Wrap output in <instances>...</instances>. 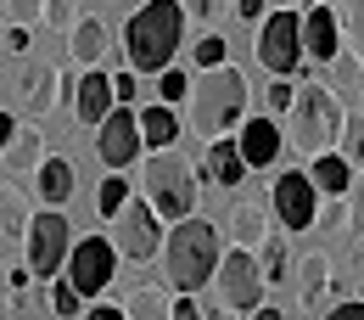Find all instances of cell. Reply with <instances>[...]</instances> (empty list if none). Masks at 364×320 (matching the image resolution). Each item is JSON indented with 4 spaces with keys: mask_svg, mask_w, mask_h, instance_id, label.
<instances>
[{
    "mask_svg": "<svg viewBox=\"0 0 364 320\" xmlns=\"http://www.w3.org/2000/svg\"><path fill=\"white\" fill-rule=\"evenodd\" d=\"M247 73L235 62H219V68H196L191 79V101H185V118L202 140H219V135H235L247 124Z\"/></svg>",
    "mask_w": 364,
    "mask_h": 320,
    "instance_id": "6da1fadb",
    "label": "cell"
},
{
    "mask_svg": "<svg viewBox=\"0 0 364 320\" xmlns=\"http://www.w3.org/2000/svg\"><path fill=\"white\" fill-rule=\"evenodd\" d=\"M157 259H163V281H168L174 292H202V287H213V270H219V259H225L219 220H202V214L174 220Z\"/></svg>",
    "mask_w": 364,
    "mask_h": 320,
    "instance_id": "7a4b0ae2",
    "label": "cell"
},
{
    "mask_svg": "<svg viewBox=\"0 0 364 320\" xmlns=\"http://www.w3.org/2000/svg\"><path fill=\"white\" fill-rule=\"evenodd\" d=\"M185 0H146L135 17L124 23V62L135 73H163L174 68V56L185 46Z\"/></svg>",
    "mask_w": 364,
    "mask_h": 320,
    "instance_id": "3957f363",
    "label": "cell"
},
{
    "mask_svg": "<svg viewBox=\"0 0 364 320\" xmlns=\"http://www.w3.org/2000/svg\"><path fill=\"white\" fill-rule=\"evenodd\" d=\"M140 191L151 197V208L174 225L185 214H196V197H202V180H196V163L174 152V146H163V152H146L140 158Z\"/></svg>",
    "mask_w": 364,
    "mask_h": 320,
    "instance_id": "277c9868",
    "label": "cell"
},
{
    "mask_svg": "<svg viewBox=\"0 0 364 320\" xmlns=\"http://www.w3.org/2000/svg\"><path fill=\"white\" fill-rule=\"evenodd\" d=\"M342 124H348V113H342L336 91L297 85V101H291V113H286V140H291L303 158H319V152H331V146L342 140Z\"/></svg>",
    "mask_w": 364,
    "mask_h": 320,
    "instance_id": "5b68a950",
    "label": "cell"
},
{
    "mask_svg": "<svg viewBox=\"0 0 364 320\" xmlns=\"http://www.w3.org/2000/svg\"><path fill=\"white\" fill-rule=\"evenodd\" d=\"M73 220L62 214V208H40L34 214V225L23 236V253H28V270L40 275V281H56V275L68 270V259H73Z\"/></svg>",
    "mask_w": 364,
    "mask_h": 320,
    "instance_id": "8992f818",
    "label": "cell"
},
{
    "mask_svg": "<svg viewBox=\"0 0 364 320\" xmlns=\"http://www.w3.org/2000/svg\"><path fill=\"white\" fill-rule=\"evenodd\" d=\"M213 287H219L225 309H235V315H252V309L264 304L269 275H264V264H258V253H252V247H235V242H230V253L219 259V270H213Z\"/></svg>",
    "mask_w": 364,
    "mask_h": 320,
    "instance_id": "52a82bcc",
    "label": "cell"
},
{
    "mask_svg": "<svg viewBox=\"0 0 364 320\" xmlns=\"http://www.w3.org/2000/svg\"><path fill=\"white\" fill-rule=\"evenodd\" d=\"M252 56L264 62V73H291L309 62L303 56V11H269L258 23V40H252Z\"/></svg>",
    "mask_w": 364,
    "mask_h": 320,
    "instance_id": "ba28073f",
    "label": "cell"
},
{
    "mask_svg": "<svg viewBox=\"0 0 364 320\" xmlns=\"http://www.w3.org/2000/svg\"><path fill=\"white\" fill-rule=\"evenodd\" d=\"M163 214L151 208V197L140 191V197H129L118 214H112V242H118V253L124 259H135V264H146V259H157L163 253Z\"/></svg>",
    "mask_w": 364,
    "mask_h": 320,
    "instance_id": "9c48e42d",
    "label": "cell"
},
{
    "mask_svg": "<svg viewBox=\"0 0 364 320\" xmlns=\"http://www.w3.org/2000/svg\"><path fill=\"white\" fill-rule=\"evenodd\" d=\"M269 214L280 230H314L319 220V185L309 169H274L269 180Z\"/></svg>",
    "mask_w": 364,
    "mask_h": 320,
    "instance_id": "30bf717a",
    "label": "cell"
},
{
    "mask_svg": "<svg viewBox=\"0 0 364 320\" xmlns=\"http://www.w3.org/2000/svg\"><path fill=\"white\" fill-rule=\"evenodd\" d=\"M118 259H124V253H118L112 236H79V242H73V259H68V270H62V275H68V281L85 292V304H90V298H101V292L112 287Z\"/></svg>",
    "mask_w": 364,
    "mask_h": 320,
    "instance_id": "8fae6325",
    "label": "cell"
},
{
    "mask_svg": "<svg viewBox=\"0 0 364 320\" xmlns=\"http://www.w3.org/2000/svg\"><path fill=\"white\" fill-rule=\"evenodd\" d=\"M95 152H101L107 169H129L140 152H146V135H140V113H135V107L118 101V107L95 124Z\"/></svg>",
    "mask_w": 364,
    "mask_h": 320,
    "instance_id": "7c38bea8",
    "label": "cell"
},
{
    "mask_svg": "<svg viewBox=\"0 0 364 320\" xmlns=\"http://www.w3.org/2000/svg\"><path fill=\"white\" fill-rule=\"evenodd\" d=\"M303 56H309L314 68H325V62H336V56H342V23H336L331 0L303 11Z\"/></svg>",
    "mask_w": 364,
    "mask_h": 320,
    "instance_id": "4fadbf2b",
    "label": "cell"
},
{
    "mask_svg": "<svg viewBox=\"0 0 364 320\" xmlns=\"http://www.w3.org/2000/svg\"><path fill=\"white\" fill-rule=\"evenodd\" d=\"M11 91H17V107H23V113L40 118V113H50V107L62 101V73H56L50 62H28V68L17 73Z\"/></svg>",
    "mask_w": 364,
    "mask_h": 320,
    "instance_id": "5bb4252c",
    "label": "cell"
},
{
    "mask_svg": "<svg viewBox=\"0 0 364 320\" xmlns=\"http://www.w3.org/2000/svg\"><path fill=\"white\" fill-rule=\"evenodd\" d=\"M247 152H241V140L235 135H219V140H208V152H202V175L213 185H225V191H235V185L247 180Z\"/></svg>",
    "mask_w": 364,
    "mask_h": 320,
    "instance_id": "9a60e30c",
    "label": "cell"
},
{
    "mask_svg": "<svg viewBox=\"0 0 364 320\" xmlns=\"http://www.w3.org/2000/svg\"><path fill=\"white\" fill-rule=\"evenodd\" d=\"M112 107H118L112 79H107L101 68H85V73H79V85H73V113H79V124H90V130H95Z\"/></svg>",
    "mask_w": 364,
    "mask_h": 320,
    "instance_id": "2e32d148",
    "label": "cell"
},
{
    "mask_svg": "<svg viewBox=\"0 0 364 320\" xmlns=\"http://www.w3.org/2000/svg\"><path fill=\"white\" fill-rule=\"evenodd\" d=\"M235 140H241V152H247V163H252V169H274L286 130L274 124V113H269V118H247V124L235 130Z\"/></svg>",
    "mask_w": 364,
    "mask_h": 320,
    "instance_id": "e0dca14e",
    "label": "cell"
},
{
    "mask_svg": "<svg viewBox=\"0 0 364 320\" xmlns=\"http://www.w3.org/2000/svg\"><path fill=\"white\" fill-rule=\"evenodd\" d=\"M107 46H112V34H107V23H101V17H79V23H73V34H68V56H73L79 68H101Z\"/></svg>",
    "mask_w": 364,
    "mask_h": 320,
    "instance_id": "ac0fdd59",
    "label": "cell"
},
{
    "mask_svg": "<svg viewBox=\"0 0 364 320\" xmlns=\"http://www.w3.org/2000/svg\"><path fill=\"white\" fill-rule=\"evenodd\" d=\"M73 163L68 158H46L40 169H34V191H40V208H68V197H73Z\"/></svg>",
    "mask_w": 364,
    "mask_h": 320,
    "instance_id": "d6986e66",
    "label": "cell"
},
{
    "mask_svg": "<svg viewBox=\"0 0 364 320\" xmlns=\"http://www.w3.org/2000/svg\"><path fill=\"white\" fill-rule=\"evenodd\" d=\"M309 175H314V185H319V197H348L353 191V163L331 146V152H319V158H309Z\"/></svg>",
    "mask_w": 364,
    "mask_h": 320,
    "instance_id": "ffe728a7",
    "label": "cell"
},
{
    "mask_svg": "<svg viewBox=\"0 0 364 320\" xmlns=\"http://www.w3.org/2000/svg\"><path fill=\"white\" fill-rule=\"evenodd\" d=\"M269 230H274V214L258 208V202H241V208L230 214V242H235V247H252V253H258V247L269 242Z\"/></svg>",
    "mask_w": 364,
    "mask_h": 320,
    "instance_id": "44dd1931",
    "label": "cell"
},
{
    "mask_svg": "<svg viewBox=\"0 0 364 320\" xmlns=\"http://www.w3.org/2000/svg\"><path fill=\"white\" fill-rule=\"evenodd\" d=\"M46 158H50L46 135H40L34 124H17V135H11V146H6V175H34Z\"/></svg>",
    "mask_w": 364,
    "mask_h": 320,
    "instance_id": "7402d4cb",
    "label": "cell"
},
{
    "mask_svg": "<svg viewBox=\"0 0 364 320\" xmlns=\"http://www.w3.org/2000/svg\"><path fill=\"white\" fill-rule=\"evenodd\" d=\"M140 135H146V152H163V146H174V140H180V118H174V107H168V101H151V107H140Z\"/></svg>",
    "mask_w": 364,
    "mask_h": 320,
    "instance_id": "603a6c76",
    "label": "cell"
},
{
    "mask_svg": "<svg viewBox=\"0 0 364 320\" xmlns=\"http://www.w3.org/2000/svg\"><path fill=\"white\" fill-rule=\"evenodd\" d=\"M34 225V208H28V197L17 191V185H0V242H23Z\"/></svg>",
    "mask_w": 364,
    "mask_h": 320,
    "instance_id": "cb8c5ba5",
    "label": "cell"
},
{
    "mask_svg": "<svg viewBox=\"0 0 364 320\" xmlns=\"http://www.w3.org/2000/svg\"><path fill=\"white\" fill-rule=\"evenodd\" d=\"M129 320H168V309H174V287L163 281V287H135L129 292Z\"/></svg>",
    "mask_w": 364,
    "mask_h": 320,
    "instance_id": "d4e9b609",
    "label": "cell"
},
{
    "mask_svg": "<svg viewBox=\"0 0 364 320\" xmlns=\"http://www.w3.org/2000/svg\"><path fill=\"white\" fill-rule=\"evenodd\" d=\"M336 23H342V46L353 51V62L364 68V0H331Z\"/></svg>",
    "mask_w": 364,
    "mask_h": 320,
    "instance_id": "484cf974",
    "label": "cell"
},
{
    "mask_svg": "<svg viewBox=\"0 0 364 320\" xmlns=\"http://www.w3.org/2000/svg\"><path fill=\"white\" fill-rule=\"evenodd\" d=\"M46 309H50V320H79L85 315V292L68 275H56V281H46Z\"/></svg>",
    "mask_w": 364,
    "mask_h": 320,
    "instance_id": "4316f807",
    "label": "cell"
},
{
    "mask_svg": "<svg viewBox=\"0 0 364 320\" xmlns=\"http://www.w3.org/2000/svg\"><path fill=\"white\" fill-rule=\"evenodd\" d=\"M325 287H331V259H325V253L297 259V292H303V304H319Z\"/></svg>",
    "mask_w": 364,
    "mask_h": 320,
    "instance_id": "83f0119b",
    "label": "cell"
},
{
    "mask_svg": "<svg viewBox=\"0 0 364 320\" xmlns=\"http://www.w3.org/2000/svg\"><path fill=\"white\" fill-rule=\"evenodd\" d=\"M129 197H135V191H129V180H124V169H107V180L95 185V214H107V220H112Z\"/></svg>",
    "mask_w": 364,
    "mask_h": 320,
    "instance_id": "f1b7e54d",
    "label": "cell"
},
{
    "mask_svg": "<svg viewBox=\"0 0 364 320\" xmlns=\"http://www.w3.org/2000/svg\"><path fill=\"white\" fill-rule=\"evenodd\" d=\"M258 264H264L269 281H286V275H291V253H286V236H280V230H269V242L258 247Z\"/></svg>",
    "mask_w": 364,
    "mask_h": 320,
    "instance_id": "f546056e",
    "label": "cell"
},
{
    "mask_svg": "<svg viewBox=\"0 0 364 320\" xmlns=\"http://www.w3.org/2000/svg\"><path fill=\"white\" fill-rule=\"evenodd\" d=\"M336 152L353 163V169H364V107L359 113H348V124H342V140H336Z\"/></svg>",
    "mask_w": 364,
    "mask_h": 320,
    "instance_id": "4dcf8cb0",
    "label": "cell"
},
{
    "mask_svg": "<svg viewBox=\"0 0 364 320\" xmlns=\"http://www.w3.org/2000/svg\"><path fill=\"white\" fill-rule=\"evenodd\" d=\"M191 79H196V73H185V68H163V73H157V101H168V107L191 101Z\"/></svg>",
    "mask_w": 364,
    "mask_h": 320,
    "instance_id": "1f68e13d",
    "label": "cell"
},
{
    "mask_svg": "<svg viewBox=\"0 0 364 320\" xmlns=\"http://www.w3.org/2000/svg\"><path fill=\"white\" fill-rule=\"evenodd\" d=\"M319 230H348L353 225V197H319Z\"/></svg>",
    "mask_w": 364,
    "mask_h": 320,
    "instance_id": "d6a6232c",
    "label": "cell"
},
{
    "mask_svg": "<svg viewBox=\"0 0 364 320\" xmlns=\"http://www.w3.org/2000/svg\"><path fill=\"white\" fill-rule=\"evenodd\" d=\"M219 62H230V46L219 34H202V40L191 46V68H219Z\"/></svg>",
    "mask_w": 364,
    "mask_h": 320,
    "instance_id": "836d02e7",
    "label": "cell"
},
{
    "mask_svg": "<svg viewBox=\"0 0 364 320\" xmlns=\"http://www.w3.org/2000/svg\"><path fill=\"white\" fill-rule=\"evenodd\" d=\"M269 113L274 118H286V113H291V101H297V85H291V73H269Z\"/></svg>",
    "mask_w": 364,
    "mask_h": 320,
    "instance_id": "e575fe53",
    "label": "cell"
},
{
    "mask_svg": "<svg viewBox=\"0 0 364 320\" xmlns=\"http://www.w3.org/2000/svg\"><path fill=\"white\" fill-rule=\"evenodd\" d=\"M46 23H50V29H62V34H73V23H79V0H46Z\"/></svg>",
    "mask_w": 364,
    "mask_h": 320,
    "instance_id": "d590c367",
    "label": "cell"
},
{
    "mask_svg": "<svg viewBox=\"0 0 364 320\" xmlns=\"http://www.w3.org/2000/svg\"><path fill=\"white\" fill-rule=\"evenodd\" d=\"M6 23H46V0H6Z\"/></svg>",
    "mask_w": 364,
    "mask_h": 320,
    "instance_id": "8d00e7d4",
    "label": "cell"
},
{
    "mask_svg": "<svg viewBox=\"0 0 364 320\" xmlns=\"http://www.w3.org/2000/svg\"><path fill=\"white\" fill-rule=\"evenodd\" d=\"M185 11H191L196 23H219L225 11H235V0H185Z\"/></svg>",
    "mask_w": 364,
    "mask_h": 320,
    "instance_id": "74e56055",
    "label": "cell"
},
{
    "mask_svg": "<svg viewBox=\"0 0 364 320\" xmlns=\"http://www.w3.org/2000/svg\"><path fill=\"white\" fill-rule=\"evenodd\" d=\"M112 91H118V101H124V107H135V101H140V73H135V68L112 73Z\"/></svg>",
    "mask_w": 364,
    "mask_h": 320,
    "instance_id": "f35d334b",
    "label": "cell"
},
{
    "mask_svg": "<svg viewBox=\"0 0 364 320\" xmlns=\"http://www.w3.org/2000/svg\"><path fill=\"white\" fill-rule=\"evenodd\" d=\"M168 320H208V309H202L191 292H174V309H168Z\"/></svg>",
    "mask_w": 364,
    "mask_h": 320,
    "instance_id": "ab89813d",
    "label": "cell"
},
{
    "mask_svg": "<svg viewBox=\"0 0 364 320\" xmlns=\"http://www.w3.org/2000/svg\"><path fill=\"white\" fill-rule=\"evenodd\" d=\"M79 320H129V309H124V304H101V298H90Z\"/></svg>",
    "mask_w": 364,
    "mask_h": 320,
    "instance_id": "60d3db41",
    "label": "cell"
},
{
    "mask_svg": "<svg viewBox=\"0 0 364 320\" xmlns=\"http://www.w3.org/2000/svg\"><path fill=\"white\" fill-rule=\"evenodd\" d=\"M6 51H11V56L28 51V23H6Z\"/></svg>",
    "mask_w": 364,
    "mask_h": 320,
    "instance_id": "b9f144b4",
    "label": "cell"
},
{
    "mask_svg": "<svg viewBox=\"0 0 364 320\" xmlns=\"http://www.w3.org/2000/svg\"><path fill=\"white\" fill-rule=\"evenodd\" d=\"M235 17H247V23H264V17H269V0H235Z\"/></svg>",
    "mask_w": 364,
    "mask_h": 320,
    "instance_id": "7bdbcfd3",
    "label": "cell"
},
{
    "mask_svg": "<svg viewBox=\"0 0 364 320\" xmlns=\"http://www.w3.org/2000/svg\"><path fill=\"white\" fill-rule=\"evenodd\" d=\"M325 320H364V298H348V304H336Z\"/></svg>",
    "mask_w": 364,
    "mask_h": 320,
    "instance_id": "ee69618b",
    "label": "cell"
},
{
    "mask_svg": "<svg viewBox=\"0 0 364 320\" xmlns=\"http://www.w3.org/2000/svg\"><path fill=\"white\" fill-rule=\"evenodd\" d=\"M348 197H353V220L364 225V169L353 175V191H348Z\"/></svg>",
    "mask_w": 364,
    "mask_h": 320,
    "instance_id": "f6af8a7d",
    "label": "cell"
},
{
    "mask_svg": "<svg viewBox=\"0 0 364 320\" xmlns=\"http://www.w3.org/2000/svg\"><path fill=\"white\" fill-rule=\"evenodd\" d=\"M11 135H17V118H11V113H0V158H6V146H11Z\"/></svg>",
    "mask_w": 364,
    "mask_h": 320,
    "instance_id": "bcb514c9",
    "label": "cell"
},
{
    "mask_svg": "<svg viewBox=\"0 0 364 320\" xmlns=\"http://www.w3.org/2000/svg\"><path fill=\"white\" fill-rule=\"evenodd\" d=\"M28 275H34V270H28V264H23V270L11 264V270H6V281H11V292H23V287H28Z\"/></svg>",
    "mask_w": 364,
    "mask_h": 320,
    "instance_id": "7dc6e473",
    "label": "cell"
},
{
    "mask_svg": "<svg viewBox=\"0 0 364 320\" xmlns=\"http://www.w3.org/2000/svg\"><path fill=\"white\" fill-rule=\"evenodd\" d=\"M247 320H286V315H280L274 304H258V309H252V315H247Z\"/></svg>",
    "mask_w": 364,
    "mask_h": 320,
    "instance_id": "c3c4849f",
    "label": "cell"
},
{
    "mask_svg": "<svg viewBox=\"0 0 364 320\" xmlns=\"http://www.w3.org/2000/svg\"><path fill=\"white\" fill-rule=\"evenodd\" d=\"M269 11H303V0H269Z\"/></svg>",
    "mask_w": 364,
    "mask_h": 320,
    "instance_id": "681fc988",
    "label": "cell"
},
{
    "mask_svg": "<svg viewBox=\"0 0 364 320\" xmlns=\"http://www.w3.org/2000/svg\"><path fill=\"white\" fill-rule=\"evenodd\" d=\"M0 51H6V23H0Z\"/></svg>",
    "mask_w": 364,
    "mask_h": 320,
    "instance_id": "f907efd6",
    "label": "cell"
},
{
    "mask_svg": "<svg viewBox=\"0 0 364 320\" xmlns=\"http://www.w3.org/2000/svg\"><path fill=\"white\" fill-rule=\"evenodd\" d=\"M208 320H225V315H219V309H208Z\"/></svg>",
    "mask_w": 364,
    "mask_h": 320,
    "instance_id": "816d5d0a",
    "label": "cell"
},
{
    "mask_svg": "<svg viewBox=\"0 0 364 320\" xmlns=\"http://www.w3.org/2000/svg\"><path fill=\"white\" fill-rule=\"evenodd\" d=\"M359 107H364V91H359Z\"/></svg>",
    "mask_w": 364,
    "mask_h": 320,
    "instance_id": "f5cc1de1",
    "label": "cell"
}]
</instances>
